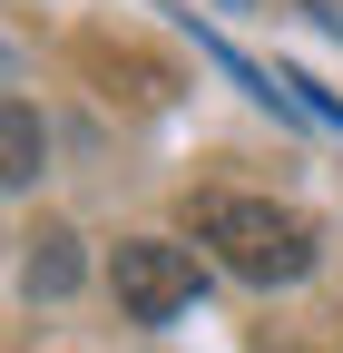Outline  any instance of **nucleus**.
<instances>
[{
	"instance_id": "nucleus-1",
	"label": "nucleus",
	"mask_w": 343,
	"mask_h": 353,
	"mask_svg": "<svg viewBox=\"0 0 343 353\" xmlns=\"http://www.w3.org/2000/svg\"><path fill=\"white\" fill-rule=\"evenodd\" d=\"M187 236L245 285H294L314 265V226L275 196H236V187H196L187 196Z\"/></svg>"
},
{
	"instance_id": "nucleus-2",
	"label": "nucleus",
	"mask_w": 343,
	"mask_h": 353,
	"mask_svg": "<svg viewBox=\"0 0 343 353\" xmlns=\"http://www.w3.org/2000/svg\"><path fill=\"white\" fill-rule=\"evenodd\" d=\"M118 304H127V324H177L187 304H196V255L187 245H118Z\"/></svg>"
},
{
	"instance_id": "nucleus-3",
	"label": "nucleus",
	"mask_w": 343,
	"mask_h": 353,
	"mask_svg": "<svg viewBox=\"0 0 343 353\" xmlns=\"http://www.w3.org/2000/svg\"><path fill=\"white\" fill-rule=\"evenodd\" d=\"M39 176V118L0 88V187H30Z\"/></svg>"
},
{
	"instance_id": "nucleus-4",
	"label": "nucleus",
	"mask_w": 343,
	"mask_h": 353,
	"mask_svg": "<svg viewBox=\"0 0 343 353\" xmlns=\"http://www.w3.org/2000/svg\"><path fill=\"white\" fill-rule=\"evenodd\" d=\"M79 285V236L69 226H39L30 236V294H69Z\"/></svg>"
}]
</instances>
